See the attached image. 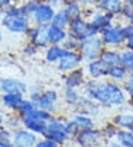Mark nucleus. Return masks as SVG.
Masks as SVG:
<instances>
[{
    "label": "nucleus",
    "instance_id": "45",
    "mask_svg": "<svg viewBox=\"0 0 133 147\" xmlns=\"http://www.w3.org/2000/svg\"><path fill=\"white\" fill-rule=\"evenodd\" d=\"M123 2H124L126 5H130V6H133V0H123Z\"/></svg>",
    "mask_w": 133,
    "mask_h": 147
},
{
    "label": "nucleus",
    "instance_id": "46",
    "mask_svg": "<svg viewBox=\"0 0 133 147\" xmlns=\"http://www.w3.org/2000/svg\"><path fill=\"white\" fill-rule=\"evenodd\" d=\"M2 124H3V115L0 114V127H2Z\"/></svg>",
    "mask_w": 133,
    "mask_h": 147
},
{
    "label": "nucleus",
    "instance_id": "29",
    "mask_svg": "<svg viewBox=\"0 0 133 147\" xmlns=\"http://www.w3.org/2000/svg\"><path fill=\"white\" fill-rule=\"evenodd\" d=\"M64 9L71 16V19L77 16H82V5L78 0H66L64 3Z\"/></svg>",
    "mask_w": 133,
    "mask_h": 147
},
{
    "label": "nucleus",
    "instance_id": "30",
    "mask_svg": "<svg viewBox=\"0 0 133 147\" xmlns=\"http://www.w3.org/2000/svg\"><path fill=\"white\" fill-rule=\"evenodd\" d=\"M120 64H122L129 73H133V50L124 48V50L122 51Z\"/></svg>",
    "mask_w": 133,
    "mask_h": 147
},
{
    "label": "nucleus",
    "instance_id": "32",
    "mask_svg": "<svg viewBox=\"0 0 133 147\" xmlns=\"http://www.w3.org/2000/svg\"><path fill=\"white\" fill-rule=\"evenodd\" d=\"M101 131H103V136H104V140H106V141L116 140V136H117L119 127H117V125H114L113 122H112V124H106L104 127L101 128Z\"/></svg>",
    "mask_w": 133,
    "mask_h": 147
},
{
    "label": "nucleus",
    "instance_id": "47",
    "mask_svg": "<svg viewBox=\"0 0 133 147\" xmlns=\"http://www.w3.org/2000/svg\"><path fill=\"white\" fill-rule=\"evenodd\" d=\"M127 22H129V24H132V25H133V15H132V16H130V19H129V20H127Z\"/></svg>",
    "mask_w": 133,
    "mask_h": 147
},
{
    "label": "nucleus",
    "instance_id": "31",
    "mask_svg": "<svg viewBox=\"0 0 133 147\" xmlns=\"http://www.w3.org/2000/svg\"><path fill=\"white\" fill-rule=\"evenodd\" d=\"M80 93H78V90L77 89H74V88H66L65 89V93H64V100L68 103V105H77V102L80 100Z\"/></svg>",
    "mask_w": 133,
    "mask_h": 147
},
{
    "label": "nucleus",
    "instance_id": "13",
    "mask_svg": "<svg viewBox=\"0 0 133 147\" xmlns=\"http://www.w3.org/2000/svg\"><path fill=\"white\" fill-rule=\"evenodd\" d=\"M75 108H77V112H84V114L94 117L101 111V105L98 102L93 100L91 98H88V96H81L80 100L75 105Z\"/></svg>",
    "mask_w": 133,
    "mask_h": 147
},
{
    "label": "nucleus",
    "instance_id": "24",
    "mask_svg": "<svg viewBox=\"0 0 133 147\" xmlns=\"http://www.w3.org/2000/svg\"><path fill=\"white\" fill-rule=\"evenodd\" d=\"M71 24V16L66 13L65 9H59V10H55V15L51 20V25H55L58 28H62V29H66Z\"/></svg>",
    "mask_w": 133,
    "mask_h": 147
},
{
    "label": "nucleus",
    "instance_id": "44",
    "mask_svg": "<svg viewBox=\"0 0 133 147\" xmlns=\"http://www.w3.org/2000/svg\"><path fill=\"white\" fill-rule=\"evenodd\" d=\"M10 5V0H0V9L2 7H9Z\"/></svg>",
    "mask_w": 133,
    "mask_h": 147
},
{
    "label": "nucleus",
    "instance_id": "40",
    "mask_svg": "<svg viewBox=\"0 0 133 147\" xmlns=\"http://www.w3.org/2000/svg\"><path fill=\"white\" fill-rule=\"evenodd\" d=\"M36 146L38 147H57L58 144L54 141V140H51V138H43L42 141H36Z\"/></svg>",
    "mask_w": 133,
    "mask_h": 147
},
{
    "label": "nucleus",
    "instance_id": "25",
    "mask_svg": "<svg viewBox=\"0 0 133 147\" xmlns=\"http://www.w3.org/2000/svg\"><path fill=\"white\" fill-rule=\"evenodd\" d=\"M112 122L114 125H117L119 128H130L133 125V112L132 111H126V112L117 114L116 117H113Z\"/></svg>",
    "mask_w": 133,
    "mask_h": 147
},
{
    "label": "nucleus",
    "instance_id": "28",
    "mask_svg": "<svg viewBox=\"0 0 133 147\" xmlns=\"http://www.w3.org/2000/svg\"><path fill=\"white\" fill-rule=\"evenodd\" d=\"M116 140L123 147H133V131L129 128H119Z\"/></svg>",
    "mask_w": 133,
    "mask_h": 147
},
{
    "label": "nucleus",
    "instance_id": "6",
    "mask_svg": "<svg viewBox=\"0 0 133 147\" xmlns=\"http://www.w3.org/2000/svg\"><path fill=\"white\" fill-rule=\"evenodd\" d=\"M74 140L78 146H82V147H97L106 141L101 128H96V127L80 130V133L75 136Z\"/></svg>",
    "mask_w": 133,
    "mask_h": 147
},
{
    "label": "nucleus",
    "instance_id": "42",
    "mask_svg": "<svg viewBox=\"0 0 133 147\" xmlns=\"http://www.w3.org/2000/svg\"><path fill=\"white\" fill-rule=\"evenodd\" d=\"M123 31H124L126 38H127V36H132V35H133V25L127 22L126 25H123Z\"/></svg>",
    "mask_w": 133,
    "mask_h": 147
},
{
    "label": "nucleus",
    "instance_id": "50",
    "mask_svg": "<svg viewBox=\"0 0 133 147\" xmlns=\"http://www.w3.org/2000/svg\"><path fill=\"white\" fill-rule=\"evenodd\" d=\"M129 130H130V131H133V125H132V127H130V128H129Z\"/></svg>",
    "mask_w": 133,
    "mask_h": 147
},
{
    "label": "nucleus",
    "instance_id": "33",
    "mask_svg": "<svg viewBox=\"0 0 133 147\" xmlns=\"http://www.w3.org/2000/svg\"><path fill=\"white\" fill-rule=\"evenodd\" d=\"M80 45H81V41L80 39H77V38H74V36H71V35H68V38H66L65 41H64V48L65 50H71V51H78L80 50Z\"/></svg>",
    "mask_w": 133,
    "mask_h": 147
},
{
    "label": "nucleus",
    "instance_id": "39",
    "mask_svg": "<svg viewBox=\"0 0 133 147\" xmlns=\"http://www.w3.org/2000/svg\"><path fill=\"white\" fill-rule=\"evenodd\" d=\"M132 15H133V6H130V5H126V3H124V6H123V9H122L120 16H122L123 19L129 20Z\"/></svg>",
    "mask_w": 133,
    "mask_h": 147
},
{
    "label": "nucleus",
    "instance_id": "41",
    "mask_svg": "<svg viewBox=\"0 0 133 147\" xmlns=\"http://www.w3.org/2000/svg\"><path fill=\"white\" fill-rule=\"evenodd\" d=\"M78 2L82 6L88 7V9H96L98 6V3H100V0H78Z\"/></svg>",
    "mask_w": 133,
    "mask_h": 147
},
{
    "label": "nucleus",
    "instance_id": "2",
    "mask_svg": "<svg viewBox=\"0 0 133 147\" xmlns=\"http://www.w3.org/2000/svg\"><path fill=\"white\" fill-rule=\"evenodd\" d=\"M3 26L15 34H25L29 32V19L26 15L22 13L20 7H7L6 15L2 18Z\"/></svg>",
    "mask_w": 133,
    "mask_h": 147
},
{
    "label": "nucleus",
    "instance_id": "34",
    "mask_svg": "<svg viewBox=\"0 0 133 147\" xmlns=\"http://www.w3.org/2000/svg\"><path fill=\"white\" fill-rule=\"evenodd\" d=\"M35 108H36V105H35L31 99H29V100H25V99H23V102L20 103V107L17 108V111H19V114H20L22 117H25V115L31 114Z\"/></svg>",
    "mask_w": 133,
    "mask_h": 147
},
{
    "label": "nucleus",
    "instance_id": "48",
    "mask_svg": "<svg viewBox=\"0 0 133 147\" xmlns=\"http://www.w3.org/2000/svg\"><path fill=\"white\" fill-rule=\"evenodd\" d=\"M58 2H64V3H65L66 0H54V3H58Z\"/></svg>",
    "mask_w": 133,
    "mask_h": 147
},
{
    "label": "nucleus",
    "instance_id": "51",
    "mask_svg": "<svg viewBox=\"0 0 133 147\" xmlns=\"http://www.w3.org/2000/svg\"><path fill=\"white\" fill-rule=\"evenodd\" d=\"M2 16H3V15H2V9H0V18H2Z\"/></svg>",
    "mask_w": 133,
    "mask_h": 147
},
{
    "label": "nucleus",
    "instance_id": "21",
    "mask_svg": "<svg viewBox=\"0 0 133 147\" xmlns=\"http://www.w3.org/2000/svg\"><path fill=\"white\" fill-rule=\"evenodd\" d=\"M3 105L6 108L10 109H17L20 107V103L23 102V93H19V92H7L3 95Z\"/></svg>",
    "mask_w": 133,
    "mask_h": 147
},
{
    "label": "nucleus",
    "instance_id": "17",
    "mask_svg": "<svg viewBox=\"0 0 133 147\" xmlns=\"http://www.w3.org/2000/svg\"><path fill=\"white\" fill-rule=\"evenodd\" d=\"M28 89L26 83L22 82L19 79H5L0 82V90L3 93L7 92H19V93H25Z\"/></svg>",
    "mask_w": 133,
    "mask_h": 147
},
{
    "label": "nucleus",
    "instance_id": "1",
    "mask_svg": "<svg viewBox=\"0 0 133 147\" xmlns=\"http://www.w3.org/2000/svg\"><path fill=\"white\" fill-rule=\"evenodd\" d=\"M84 93L106 108H117L126 103L127 93L117 82H98L90 79L84 83Z\"/></svg>",
    "mask_w": 133,
    "mask_h": 147
},
{
    "label": "nucleus",
    "instance_id": "14",
    "mask_svg": "<svg viewBox=\"0 0 133 147\" xmlns=\"http://www.w3.org/2000/svg\"><path fill=\"white\" fill-rule=\"evenodd\" d=\"M36 136L31 130H19L13 136V146L17 147H31L36 146Z\"/></svg>",
    "mask_w": 133,
    "mask_h": 147
},
{
    "label": "nucleus",
    "instance_id": "10",
    "mask_svg": "<svg viewBox=\"0 0 133 147\" xmlns=\"http://www.w3.org/2000/svg\"><path fill=\"white\" fill-rule=\"evenodd\" d=\"M108 69H110V66L107 64V63H104L101 58H96V60H91V61L87 63L85 73L90 79L100 80L103 77H107Z\"/></svg>",
    "mask_w": 133,
    "mask_h": 147
},
{
    "label": "nucleus",
    "instance_id": "52",
    "mask_svg": "<svg viewBox=\"0 0 133 147\" xmlns=\"http://www.w3.org/2000/svg\"><path fill=\"white\" fill-rule=\"evenodd\" d=\"M0 82H2V77H0Z\"/></svg>",
    "mask_w": 133,
    "mask_h": 147
},
{
    "label": "nucleus",
    "instance_id": "18",
    "mask_svg": "<svg viewBox=\"0 0 133 147\" xmlns=\"http://www.w3.org/2000/svg\"><path fill=\"white\" fill-rule=\"evenodd\" d=\"M123 6H124L123 0H100L97 7L110 15H113V16H120Z\"/></svg>",
    "mask_w": 133,
    "mask_h": 147
},
{
    "label": "nucleus",
    "instance_id": "11",
    "mask_svg": "<svg viewBox=\"0 0 133 147\" xmlns=\"http://www.w3.org/2000/svg\"><path fill=\"white\" fill-rule=\"evenodd\" d=\"M54 15H55V9L52 5L39 3L32 16H33V20L36 22V25H49Z\"/></svg>",
    "mask_w": 133,
    "mask_h": 147
},
{
    "label": "nucleus",
    "instance_id": "5",
    "mask_svg": "<svg viewBox=\"0 0 133 147\" xmlns=\"http://www.w3.org/2000/svg\"><path fill=\"white\" fill-rule=\"evenodd\" d=\"M96 34L97 32L94 31V28L91 26L88 19H84L82 16H77V18L71 19V24L68 26V35L82 41L87 36H91V35H96Z\"/></svg>",
    "mask_w": 133,
    "mask_h": 147
},
{
    "label": "nucleus",
    "instance_id": "8",
    "mask_svg": "<svg viewBox=\"0 0 133 147\" xmlns=\"http://www.w3.org/2000/svg\"><path fill=\"white\" fill-rule=\"evenodd\" d=\"M114 18L116 16H113V15H110V13H107V12L96 7V10H93L91 18L88 19V20H90V24L94 28V31L97 34H101L104 29H107V28H110L112 25H114Z\"/></svg>",
    "mask_w": 133,
    "mask_h": 147
},
{
    "label": "nucleus",
    "instance_id": "35",
    "mask_svg": "<svg viewBox=\"0 0 133 147\" xmlns=\"http://www.w3.org/2000/svg\"><path fill=\"white\" fill-rule=\"evenodd\" d=\"M13 138L10 137V133L6 130V128H2L0 127V147H9V146H13Z\"/></svg>",
    "mask_w": 133,
    "mask_h": 147
},
{
    "label": "nucleus",
    "instance_id": "49",
    "mask_svg": "<svg viewBox=\"0 0 133 147\" xmlns=\"http://www.w3.org/2000/svg\"><path fill=\"white\" fill-rule=\"evenodd\" d=\"M3 39V35H2V32H0V41H2Z\"/></svg>",
    "mask_w": 133,
    "mask_h": 147
},
{
    "label": "nucleus",
    "instance_id": "23",
    "mask_svg": "<svg viewBox=\"0 0 133 147\" xmlns=\"http://www.w3.org/2000/svg\"><path fill=\"white\" fill-rule=\"evenodd\" d=\"M72 121L78 125L80 130H85V128H94L96 127V121L91 115L84 114V112H77L72 115Z\"/></svg>",
    "mask_w": 133,
    "mask_h": 147
},
{
    "label": "nucleus",
    "instance_id": "7",
    "mask_svg": "<svg viewBox=\"0 0 133 147\" xmlns=\"http://www.w3.org/2000/svg\"><path fill=\"white\" fill-rule=\"evenodd\" d=\"M100 36L103 39L104 45L110 47V48L122 47V45H124V41H126V35H124L122 25H112L110 28L104 29L100 34Z\"/></svg>",
    "mask_w": 133,
    "mask_h": 147
},
{
    "label": "nucleus",
    "instance_id": "4",
    "mask_svg": "<svg viewBox=\"0 0 133 147\" xmlns=\"http://www.w3.org/2000/svg\"><path fill=\"white\" fill-rule=\"evenodd\" d=\"M42 136L54 140L58 146L64 144L66 140H70V136L65 130V122H62L61 119H54V118H51L47 122V128L43 130Z\"/></svg>",
    "mask_w": 133,
    "mask_h": 147
},
{
    "label": "nucleus",
    "instance_id": "38",
    "mask_svg": "<svg viewBox=\"0 0 133 147\" xmlns=\"http://www.w3.org/2000/svg\"><path fill=\"white\" fill-rule=\"evenodd\" d=\"M65 130H66V133H68L70 138H75V136L80 133L78 125H77L72 119H71V121H68V122H65Z\"/></svg>",
    "mask_w": 133,
    "mask_h": 147
},
{
    "label": "nucleus",
    "instance_id": "19",
    "mask_svg": "<svg viewBox=\"0 0 133 147\" xmlns=\"http://www.w3.org/2000/svg\"><path fill=\"white\" fill-rule=\"evenodd\" d=\"M22 122H23L25 128L33 131L35 134H42L43 130L47 128V121H42V119L35 118V117H32V115L22 117Z\"/></svg>",
    "mask_w": 133,
    "mask_h": 147
},
{
    "label": "nucleus",
    "instance_id": "22",
    "mask_svg": "<svg viewBox=\"0 0 133 147\" xmlns=\"http://www.w3.org/2000/svg\"><path fill=\"white\" fill-rule=\"evenodd\" d=\"M100 58H101L104 63H107L108 66H116V64H120L122 51L114 50V48H110V47H106L104 51L101 53Z\"/></svg>",
    "mask_w": 133,
    "mask_h": 147
},
{
    "label": "nucleus",
    "instance_id": "27",
    "mask_svg": "<svg viewBox=\"0 0 133 147\" xmlns=\"http://www.w3.org/2000/svg\"><path fill=\"white\" fill-rule=\"evenodd\" d=\"M65 51L66 50L64 47H61L59 44H51V47H48V50H47L45 58L49 63H58V60L65 54Z\"/></svg>",
    "mask_w": 133,
    "mask_h": 147
},
{
    "label": "nucleus",
    "instance_id": "37",
    "mask_svg": "<svg viewBox=\"0 0 133 147\" xmlns=\"http://www.w3.org/2000/svg\"><path fill=\"white\" fill-rule=\"evenodd\" d=\"M123 89L127 93V96L133 98V73H129V76L123 82Z\"/></svg>",
    "mask_w": 133,
    "mask_h": 147
},
{
    "label": "nucleus",
    "instance_id": "36",
    "mask_svg": "<svg viewBox=\"0 0 133 147\" xmlns=\"http://www.w3.org/2000/svg\"><path fill=\"white\" fill-rule=\"evenodd\" d=\"M38 2H35V0H29L28 3H25L23 6L20 7V10H22V13L23 15H26V16H29V15H33V12H35V9L38 7Z\"/></svg>",
    "mask_w": 133,
    "mask_h": 147
},
{
    "label": "nucleus",
    "instance_id": "20",
    "mask_svg": "<svg viewBox=\"0 0 133 147\" xmlns=\"http://www.w3.org/2000/svg\"><path fill=\"white\" fill-rule=\"evenodd\" d=\"M48 36H49V44H64V41L68 38V32L62 28H58L49 24Z\"/></svg>",
    "mask_w": 133,
    "mask_h": 147
},
{
    "label": "nucleus",
    "instance_id": "16",
    "mask_svg": "<svg viewBox=\"0 0 133 147\" xmlns=\"http://www.w3.org/2000/svg\"><path fill=\"white\" fill-rule=\"evenodd\" d=\"M84 83H85V71L80 67L68 71V74L65 76V86L66 88L78 89V88L84 86Z\"/></svg>",
    "mask_w": 133,
    "mask_h": 147
},
{
    "label": "nucleus",
    "instance_id": "3",
    "mask_svg": "<svg viewBox=\"0 0 133 147\" xmlns=\"http://www.w3.org/2000/svg\"><path fill=\"white\" fill-rule=\"evenodd\" d=\"M104 48H106V45L103 42L100 34H96V35L87 36L85 39H82L78 51H80L82 60L88 63V61H91V60L100 58V55L104 51Z\"/></svg>",
    "mask_w": 133,
    "mask_h": 147
},
{
    "label": "nucleus",
    "instance_id": "43",
    "mask_svg": "<svg viewBox=\"0 0 133 147\" xmlns=\"http://www.w3.org/2000/svg\"><path fill=\"white\" fill-rule=\"evenodd\" d=\"M124 48L133 50V35H132V36H127V38H126V41H124Z\"/></svg>",
    "mask_w": 133,
    "mask_h": 147
},
{
    "label": "nucleus",
    "instance_id": "12",
    "mask_svg": "<svg viewBox=\"0 0 133 147\" xmlns=\"http://www.w3.org/2000/svg\"><path fill=\"white\" fill-rule=\"evenodd\" d=\"M48 29L49 25H38L33 29H29V35H31V41L36 48H42L47 47L49 44V36H48Z\"/></svg>",
    "mask_w": 133,
    "mask_h": 147
},
{
    "label": "nucleus",
    "instance_id": "9",
    "mask_svg": "<svg viewBox=\"0 0 133 147\" xmlns=\"http://www.w3.org/2000/svg\"><path fill=\"white\" fill-rule=\"evenodd\" d=\"M81 61H82V57H81L80 51L66 50L65 54L58 60V70H61L62 73H68V71L80 67Z\"/></svg>",
    "mask_w": 133,
    "mask_h": 147
},
{
    "label": "nucleus",
    "instance_id": "26",
    "mask_svg": "<svg viewBox=\"0 0 133 147\" xmlns=\"http://www.w3.org/2000/svg\"><path fill=\"white\" fill-rule=\"evenodd\" d=\"M129 76V71L122 66V64H116V66H110L108 69V74L107 77L113 82H124V79Z\"/></svg>",
    "mask_w": 133,
    "mask_h": 147
},
{
    "label": "nucleus",
    "instance_id": "15",
    "mask_svg": "<svg viewBox=\"0 0 133 147\" xmlns=\"http://www.w3.org/2000/svg\"><path fill=\"white\" fill-rule=\"evenodd\" d=\"M58 100V93L57 90H47L43 92L42 95H39V99L36 100V108L41 109H47V111H54L55 109V105Z\"/></svg>",
    "mask_w": 133,
    "mask_h": 147
}]
</instances>
